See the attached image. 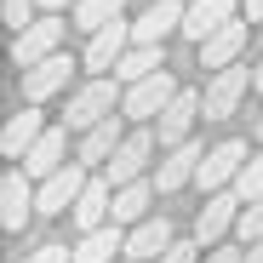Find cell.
I'll return each mask as SVG.
<instances>
[{
  "instance_id": "obj_16",
  "label": "cell",
  "mask_w": 263,
  "mask_h": 263,
  "mask_svg": "<svg viewBox=\"0 0 263 263\" xmlns=\"http://www.w3.org/2000/svg\"><path fill=\"white\" fill-rule=\"evenodd\" d=\"M172 240H178V235H172L166 217H143V223L126 235V257H132V263H160V252H166Z\"/></svg>"
},
{
  "instance_id": "obj_1",
  "label": "cell",
  "mask_w": 263,
  "mask_h": 263,
  "mask_svg": "<svg viewBox=\"0 0 263 263\" xmlns=\"http://www.w3.org/2000/svg\"><path fill=\"white\" fill-rule=\"evenodd\" d=\"M246 86H257V69H240V63L212 69L206 92H200V103H206V120H223V115H235V103L246 98Z\"/></svg>"
},
{
  "instance_id": "obj_29",
  "label": "cell",
  "mask_w": 263,
  "mask_h": 263,
  "mask_svg": "<svg viewBox=\"0 0 263 263\" xmlns=\"http://www.w3.org/2000/svg\"><path fill=\"white\" fill-rule=\"evenodd\" d=\"M200 246H206V240H172V246L160 252V263H200Z\"/></svg>"
},
{
  "instance_id": "obj_8",
  "label": "cell",
  "mask_w": 263,
  "mask_h": 263,
  "mask_svg": "<svg viewBox=\"0 0 263 263\" xmlns=\"http://www.w3.org/2000/svg\"><path fill=\"white\" fill-rule=\"evenodd\" d=\"M240 166H246V143H240V138H223L217 149H206L195 183H200V189H229V183L240 178Z\"/></svg>"
},
{
  "instance_id": "obj_17",
  "label": "cell",
  "mask_w": 263,
  "mask_h": 263,
  "mask_svg": "<svg viewBox=\"0 0 263 263\" xmlns=\"http://www.w3.org/2000/svg\"><path fill=\"white\" fill-rule=\"evenodd\" d=\"M115 252H126V235H120V217L86 229L80 246H74V263H115Z\"/></svg>"
},
{
  "instance_id": "obj_26",
  "label": "cell",
  "mask_w": 263,
  "mask_h": 263,
  "mask_svg": "<svg viewBox=\"0 0 263 263\" xmlns=\"http://www.w3.org/2000/svg\"><path fill=\"white\" fill-rule=\"evenodd\" d=\"M235 235H240V246H252V240H263V195L240 206V217H235Z\"/></svg>"
},
{
  "instance_id": "obj_18",
  "label": "cell",
  "mask_w": 263,
  "mask_h": 263,
  "mask_svg": "<svg viewBox=\"0 0 263 263\" xmlns=\"http://www.w3.org/2000/svg\"><path fill=\"white\" fill-rule=\"evenodd\" d=\"M240 46H246V23L229 17V23H217V29L200 40V63H206V69H223V63L240 58Z\"/></svg>"
},
{
  "instance_id": "obj_2",
  "label": "cell",
  "mask_w": 263,
  "mask_h": 263,
  "mask_svg": "<svg viewBox=\"0 0 263 263\" xmlns=\"http://www.w3.org/2000/svg\"><path fill=\"white\" fill-rule=\"evenodd\" d=\"M172 98H178V86H172V69H155V74H143V80H132V86H126L120 115H126V120H155Z\"/></svg>"
},
{
  "instance_id": "obj_21",
  "label": "cell",
  "mask_w": 263,
  "mask_h": 263,
  "mask_svg": "<svg viewBox=\"0 0 263 263\" xmlns=\"http://www.w3.org/2000/svg\"><path fill=\"white\" fill-rule=\"evenodd\" d=\"M40 132H46V126H40V109H34V103L17 109L6 126H0V155H6V160H23V149L40 138Z\"/></svg>"
},
{
  "instance_id": "obj_3",
  "label": "cell",
  "mask_w": 263,
  "mask_h": 263,
  "mask_svg": "<svg viewBox=\"0 0 263 263\" xmlns=\"http://www.w3.org/2000/svg\"><path fill=\"white\" fill-rule=\"evenodd\" d=\"M115 103H120V98H115V80H109V74H92V80H86L80 92L69 98V115H63V120H69L74 132H86V126L109 120V115H115Z\"/></svg>"
},
{
  "instance_id": "obj_10",
  "label": "cell",
  "mask_w": 263,
  "mask_h": 263,
  "mask_svg": "<svg viewBox=\"0 0 263 263\" xmlns=\"http://www.w3.org/2000/svg\"><path fill=\"white\" fill-rule=\"evenodd\" d=\"M63 155H69V120H63V126H46V132L23 149V172H29V178H52L58 166H69Z\"/></svg>"
},
{
  "instance_id": "obj_24",
  "label": "cell",
  "mask_w": 263,
  "mask_h": 263,
  "mask_svg": "<svg viewBox=\"0 0 263 263\" xmlns=\"http://www.w3.org/2000/svg\"><path fill=\"white\" fill-rule=\"evenodd\" d=\"M149 200H155V183L132 178V183L115 189V217H120V223H143V217H149Z\"/></svg>"
},
{
  "instance_id": "obj_7",
  "label": "cell",
  "mask_w": 263,
  "mask_h": 263,
  "mask_svg": "<svg viewBox=\"0 0 263 263\" xmlns=\"http://www.w3.org/2000/svg\"><path fill=\"white\" fill-rule=\"evenodd\" d=\"M149 155H155V132H126L120 138V149L109 155V166H103V178L120 189V183H132V178H143V166H149Z\"/></svg>"
},
{
  "instance_id": "obj_13",
  "label": "cell",
  "mask_w": 263,
  "mask_h": 263,
  "mask_svg": "<svg viewBox=\"0 0 263 263\" xmlns=\"http://www.w3.org/2000/svg\"><path fill=\"white\" fill-rule=\"evenodd\" d=\"M29 212H34V189H29V172L12 166L6 178H0V223H6L12 235L29 223Z\"/></svg>"
},
{
  "instance_id": "obj_12",
  "label": "cell",
  "mask_w": 263,
  "mask_h": 263,
  "mask_svg": "<svg viewBox=\"0 0 263 263\" xmlns=\"http://www.w3.org/2000/svg\"><path fill=\"white\" fill-rule=\"evenodd\" d=\"M132 46V23H120V17H109L103 29H92V40H86V69L92 74H103V69H115V58Z\"/></svg>"
},
{
  "instance_id": "obj_15",
  "label": "cell",
  "mask_w": 263,
  "mask_h": 263,
  "mask_svg": "<svg viewBox=\"0 0 263 263\" xmlns=\"http://www.w3.org/2000/svg\"><path fill=\"white\" fill-rule=\"evenodd\" d=\"M200 109H206V103H200L195 92H178V98H172V103H166V109L155 115V132H160V149H172V143H183Z\"/></svg>"
},
{
  "instance_id": "obj_31",
  "label": "cell",
  "mask_w": 263,
  "mask_h": 263,
  "mask_svg": "<svg viewBox=\"0 0 263 263\" xmlns=\"http://www.w3.org/2000/svg\"><path fill=\"white\" fill-rule=\"evenodd\" d=\"M200 263H246V252H235V246H206Z\"/></svg>"
},
{
  "instance_id": "obj_4",
  "label": "cell",
  "mask_w": 263,
  "mask_h": 263,
  "mask_svg": "<svg viewBox=\"0 0 263 263\" xmlns=\"http://www.w3.org/2000/svg\"><path fill=\"white\" fill-rule=\"evenodd\" d=\"M80 189H86V166H80V160H69V166H58V172H52V178H40V189H34V212H46V217L74 212Z\"/></svg>"
},
{
  "instance_id": "obj_28",
  "label": "cell",
  "mask_w": 263,
  "mask_h": 263,
  "mask_svg": "<svg viewBox=\"0 0 263 263\" xmlns=\"http://www.w3.org/2000/svg\"><path fill=\"white\" fill-rule=\"evenodd\" d=\"M34 6H40V0H0V17H6L12 29H29V23H34V17H29Z\"/></svg>"
},
{
  "instance_id": "obj_5",
  "label": "cell",
  "mask_w": 263,
  "mask_h": 263,
  "mask_svg": "<svg viewBox=\"0 0 263 263\" xmlns=\"http://www.w3.org/2000/svg\"><path fill=\"white\" fill-rule=\"evenodd\" d=\"M63 34H69V23H63L58 12L40 17V23H29V29H17V40H12V63L29 69V63H40V58H52V52L63 46Z\"/></svg>"
},
{
  "instance_id": "obj_25",
  "label": "cell",
  "mask_w": 263,
  "mask_h": 263,
  "mask_svg": "<svg viewBox=\"0 0 263 263\" xmlns=\"http://www.w3.org/2000/svg\"><path fill=\"white\" fill-rule=\"evenodd\" d=\"M120 6H126V0H74V29L92 34V29H103L109 17H120Z\"/></svg>"
},
{
  "instance_id": "obj_23",
  "label": "cell",
  "mask_w": 263,
  "mask_h": 263,
  "mask_svg": "<svg viewBox=\"0 0 263 263\" xmlns=\"http://www.w3.org/2000/svg\"><path fill=\"white\" fill-rule=\"evenodd\" d=\"M155 69H166V63H160V46H155V40H132V46L115 58V80H120V86L143 80V74H155Z\"/></svg>"
},
{
  "instance_id": "obj_36",
  "label": "cell",
  "mask_w": 263,
  "mask_h": 263,
  "mask_svg": "<svg viewBox=\"0 0 263 263\" xmlns=\"http://www.w3.org/2000/svg\"><path fill=\"white\" fill-rule=\"evenodd\" d=\"M257 138H263V120H257Z\"/></svg>"
},
{
  "instance_id": "obj_30",
  "label": "cell",
  "mask_w": 263,
  "mask_h": 263,
  "mask_svg": "<svg viewBox=\"0 0 263 263\" xmlns=\"http://www.w3.org/2000/svg\"><path fill=\"white\" fill-rule=\"evenodd\" d=\"M23 263H74V252H69L63 240H46V246H34Z\"/></svg>"
},
{
  "instance_id": "obj_14",
  "label": "cell",
  "mask_w": 263,
  "mask_h": 263,
  "mask_svg": "<svg viewBox=\"0 0 263 263\" xmlns=\"http://www.w3.org/2000/svg\"><path fill=\"white\" fill-rule=\"evenodd\" d=\"M74 229L86 235V229H98V223H109L115 217V183L109 178H86V189H80V200H74Z\"/></svg>"
},
{
  "instance_id": "obj_27",
  "label": "cell",
  "mask_w": 263,
  "mask_h": 263,
  "mask_svg": "<svg viewBox=\"0 0 263 263\" xmlns=\"http://www.w3.org/2000/svg\"><path fill=\"white\" fill-rule=\"evenodd\" d=\"M235 195H240V200H257V195H263V155H252V160L240 166V178H235Z\"/></svg>"
},
{
  "instance_id": "obj_9",
  "label": "cell",
  "mask_w": 263,
  "mask_h": 263,
  "mask_svg": "<svg viewBox=\"0 0 263 263\" xmlns=\"http://www.w3.org/2000/svg\"><path fill=\"white\" fill-rule=\"evenodd\" d=\"M69 74H74V58H63V52H52V58L29 63V69H23V98H29V103L58 98L63 86H69Z\"/></svg>"
},
{
  "instance_id": "obj_6",
  "label": "cell",
  "mask_w": 263,
  "mask_h": 263,
  "mask_svg": "<svg viewBox=\"0 0 263 263\" xmlns=\"http://www.w3.org/2000/svg\"><path fill=\"white\" fill-rule=\"evenodd\" d=\"M240 195H235V183L229 189H212L206 195V206H200V217H195V240H206V246H217L229 229H235V217H240Z\"/></svg>"
},
{
  "instance_id": "obj_19",
  "label": "cell",
  "mask_w": 263,
  "mask_h": 263,
  "mask_svg": "<svg viewBox=\"0 0 263 263\" xmlns=\"http://www.w3.org/2000/svg\"><path fill=\"white\" fill-rule=\"evenodd\" d=\"M120 138H126V132H120V120L109 115V120H98V126H86L80 132V166H109V155L120 149Z\"/></svg>"
},
{
  "instance_id": "obj_35",
  "label": "cell",
  "mask_w": 263,
  "mask_h": 263,
  "mask_svg": "<svg viewBox=\"0 0 263 263\" xmlns=\"http://www.w3.org/2000/svg\"><path fill=\"white\" fill-rule=\"evenodd\" d=\"M257 92H263V63H257Z\"/></svg>"
},
{
  "instance_id": "obj_32",
  "label": "cell",
  "mask_w": 263,
  "mask_h": 263,
  "mask_svg": "<svg viewBox=\"0 0 263 263\" xmlns=\"http://www.w3.org/2000/svg\"><path fill=\"white\" fill-rule=\"evenodd\" d=\"M246 17H252V23H263V0H246Z\"/></svg>"
},
{
  "instance_id": "obj_20",
  "label": "cell",
  "mask_w": 263,
  "mask_h": 263,
  "mask_svg": "<svg viewBox=\"0 0 263 263\" xmlns=\"http://www.w3.org/2000/svg\"><path fill=\"white\" fill-rule=\"evenodd\" d=\"M172 29H183V0H155V6L132 23V40H155V46H160Z\"/></svg>"
},
{
  "instance_id": "obj_33",
  "label": "cell",
  "mask_w": 263,
  "mask_h": 263,
  "mask_svg": "<svg viewBox=\"0 0 263 263\" xmlns=\"http://www.w3.org/2000/svg\"><path fill=\"white\" fill-rule=\"evenodd\" d=\"M246 263H263V240H252V246H246Z\"/></svg>"
},
{
  "instance_id": "obj_22",
  "label": "cell",
  "mask_w": 263,
  "mask_h": 263,
  "mask_svg": "<svg viewBox=\"0 0 263 263\" xmlns=\"http://www.w3.org/2000/svg\"><path fill=\"white\" fill-rule=\"evenodd\" d=\"M235 6H240V0H189V6H183V34L189 40H206L217 23L235 17Z\"/></svg>"
},
{
  "instance_id": "obj_34",
  "label": "cell",
  "mask_w": 263,
  "mask_h": 263,
  "mask_svg": "<svg viewBox=\"0 0 263 263\" xmlns=\"http://www.w3.org/2000/svg\"><path fill=\"white\" fill-rule=\"evenodd\" d=\"M40 6H46V12H63V6H69V0H40Z\"/></svg>"
},
{
  "instance_id": "obj_11",
  "label": "cell",
  "mask_w": 263,
  "mask_h": 263,
  "mask_svg": "<svg viewBox=\"0 0 263 263\" xmlns=\"http://www.w3.org/2000/svg\"><path fill=\"white\" fill-rule=\"evenodd\" d=\"M200 160H206V149H200L195 138H183V143H172V149H166V160H160V172H155V189H160V195H172V189H183V183H195V172H200Z\"/></svg>"
}]
</instances>
